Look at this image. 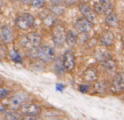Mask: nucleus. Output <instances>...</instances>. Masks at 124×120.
Segmentation results:
<instances>
[{
  "label": "nucleus",
  "mask_w": 124,
  "mask_h": 120,
  "mask_svg": "<svg viewBox=\"0 0 124 120\" xmlns=\"http://www.w3.org/2000/svg\"><path fill=\"white\" fill-rule=\"evenodd\" d=\"M29 100V95L25 91L17 92L14 95L8 97L7 101V107L8 110L18 111L23 104L27 103Z\"/></svg>",
  "instance_id": "1"
},
{
  "label": "nucleus",
  "mask_w": 124,
  "mask_h": 120,
  "mask_svg": "<svg viewBox=\"0 0 124 120\" xmlns=\"http://www.w3.org/2000/svg\"><path fill=\"white\" fill-rule=\"evenodd\" d=\"M35 23V18L31 13H25L23 14L19 15L15 20V25L17 28L23 30V31H27L30 28L32 27Z\"/></svg>",
  "instance_id": "2"
},
{
  "label": "nucleus",
  "mask_w": 124,
  "mask_h": 120,
  "mask_svg": "<svg viewBox=\"0 0 124 120\" xmlns=\"http://www.w3.org/2000/svg\"><path fill=\"white\" fill-rule=\"evenodd\" d=\"M51 36L55 45L63 46V44L65 42L66 30L61 24H54L51 30Z\"/></svg>",
  "instance_id": "3"
},
{
  "label": "nucleus",
  "mask_w": 124,
  "mask_h": 120,
  "mask_svg": "<svg viewBox=\"0 0 124 120\" xmlns=\"http://www.w3.org/2000/svg\"><path fill=\"white\" fill-rule=\"evenodd\" d=\"M19 113L23 116H35L38 117L41 114L42 109L41 106L37 104L33 103V102H29V103H25L20 107L18 109Z\"/></svg>",
  "instance_id": "4"
},
{
  "label": "nucleus",
  "mask_w": 124,
  "mask_h": 120,
  "mask_svg": "<svg viewBox=\"0 0 124 120\" xmlns=\"http://www.w3.org/2000/svg\"><path fill=\"white\" fill-rule=\"evenodd\" d=\"M37 57L45 63H50L55 60V55L53 48L49 46H43L37 51Z\"/></svg>",
  "instance_id": "5"
},
{
  "label": "nucleus",
  "mask_w": 124,
  "mask_h": 120,
  "mask_svg": "<svg viewBox=\"0 0 124 120\" xmlns=\"http://www.w3.org/2000/svg\"><path fill=\"white\" fill-rule=\"evenodd\" d=\"M109 88L113 93L117 95L123 93L124 90V74L123 71L118 72L114 75Z\"/></svg>",
  "instance_id": "6"
},
{
  "label": "nucleus",
  "mask_w": 124,
  "mask_h": 120,
  "mask_svg": "<svg viewBox=\"0 0 124 120\" xmlns=\"http://www.w3.org/2000/svg\"><path fill=\"white\" fill-rule=\"evenodd\" d=\"M63 67L68 72H72L75 70L76 65V61H75V54L70 50H68L63 55Z\"/></svg>",
  "instance_id": "7"
},
{
  "label": "nucleus",
  "mask_w": 124,
  "mask_h": 120,
  "mask_svg": "<svg viewBox=\"0 0 124 120\" xmlns=\"http://www.w3.org/2000/svg\"><path fill=\"white\" fill-rule=\"evenodd\" d=\"M42 37L37 32H29L25 37V46L30 48H38L41 44Z\"/></svg>",
  "instance_id": "8"
},
{
  "label": "nucleus",
  "mask_w": 124,
  "mask_h": 120,
  "mask_svg": "<svg viewBox=\"0 0 124 120\" xmlns=\"http://www.w3.org/2000/svg\"><path fill=\"white\" fill-rule=\"evenodd\" d=\"M74 27L79 33H88L93 27V23L89 22L85 17H80L74 24Z\"/></svg>",
  "instance_id": "9"
},
{
  "label": "nucleus",
  "mask_w": 124,
  "mask_h": 120,
  "mask_svg": "<svg viewBox=\"0 0 124 120\" xmlns=\"http://www.w3.org/2000/svg\"><path fill=\"white\" fill-rule=\"evenodd\" d=\"M0 39L5 44L11 43L14 40V31L9 25H4L0 29Z\"/></svg>",
  "instance_id": "10"
},
{
  "label": "nucleus",
  "mask_w": 124,
  "mask_h": 120,
  "mask_svg": "<svg viewBox=\"0 0 124 120\" xmlns=\"http://www.w3.org/2000/svg\"><path fill=\"white\" fill-rule=\"evenodd\" d=\"M112 7L111 0H99L94 5V11L99 14L108 15L112 13Z\"/></svg>",
  "instance_id": "11"
},
{
  "label": "nucleus",
  "mask_w": 124,
  "mask_h": 120,
  "mask_svg": "<svg viewBox=\"0 0 124 120\" xmlns=\"http://www.w3.org/2000/svg\"><path fill=\"white\" fill-rule=\"evenodd\" d=\"M98 78H99V72H98V70L94 67L87 68L82 74V79L87 83L97 81Z\"/></svg>",
  "instance_id": "12"
},
{
  "label": "nucleus",
  "mask_w": 124,
  "mask_h": 120,
  "mask_svg": "<svg viewBox=\"0 0 124 120\" xmlns=\"http://www.w3.org/2000/svg\"><path fill=\"white\" fill-rule=\"evenodd\" d=\"M79 9L80 13L83 14L84 17L93 23V21L95 19V13L91 9L90 6L87 3H80L79 5Z\"/></svg>",
  "instance_id": "13"
},
{
  "label": "nucleus",
  "mask_w": 124,
  "mask_h": 120,
  "mask_svg": "<svg viewBox=\"0 0 124 120\" xmlns=\"http://www.w3.org/2000/svg\"><path fill=\"white\" fill-rule=\"evenodd\" d=\"M115 37L114 34L111 31H107L104 33H103L100 39L101 43L105 47H110L114 43Z\"/></svg>",
  "instance_id": "14"
},
{
  "label": "nucleus",
  "mask_w": 124,
  "mask_h": 120,
  "mask_svg": "<svg viewBox=\"0 0 124 120\" xmlns=\"http://www.w3.org/2000/svg\"><path fill=\"white\" fill-rule=\"evenodd\" d=\"M106 24H107L108 27H119V19L118 17L117 16V14L114 13H112L110 14L107 15V17H106Z\"/></svg>",
  "instance_id": "15"
},
{
  "label": "nucleus",
  "mask_w": 124,
  "mask_h": 120,
  "mask_svg": "<svg viewBox=\"0 0 124 120\" xmlns=\"http://www.w3.org/2000/svg\"><path fill=\"white\" fill-rule=\"evenodd\" d=\"M109 83L106 80H100V81H95L94 84V89L97 93L103 94L108 91L109 89Z\"/></svg>",
  "instance_id": "16"
},
{
  "label": "nucleus",
  "mask_w": 124,
  "mask_h": 120,
  "mask_svg": "<svg viewBox=\"0 0 124 120\" xmlns=\"http://www.w3.org/2000/svg\"><path fill=\"white\" fill-rule=\"evenodd\" d=\"M103 66L108 72H109L110 74H113L117 70V63L112 58H108L103 61Z\"/></svg>",
  "instance_id": "17"
},
{
  "label": "nucleus",
  "mask_w": 124,
  "mask_h": 120,
  "mask_svg": "<svg viewBox=\"0 0 124 120\" xmlns=\"http://www.w3.org/2000/svg\"><path fill=\"white\" fill-rule=\"evenodd\" d=\"M22 117L23 116L19 112L14 110H7L3 114L4 120H20Z\"/></svg>",
  "instance_id": "18"
},
{
  "label": "nucleus",
  "mask_w": 124,
  "mask_h": 120,
  "mask_svg": "<svg viewBox=\"0 0 124 120\" xmlns=\"http://www.w3.org/2000/svg\"><path fill=\"white\" fill-rule=\"evenodd\" d=\"M77 35H75L72 31H69L66 32V37H65V41L69 44L70 46H73L76 43Z\"/></svg>",
  "instance_id": "19"
},
{
  "label": "nucleus",
  "mask_w": 124,
  "mask_h": 120,
  "mask_svg": "<svg viewBox=\"0 0 124 120\" xmlns=\"http://www.w3.org/2000/svg\"><path fill=\"white\" fill-rule=\"evenodd\" d=\"M10 92H11V90H10L8 88L3 87V86L0 87V99H3L8 97Z\"/></svg>",
  "instance_id": "20"
},
{
  "label": "nucleus",
  "mask_w": 124,
  "mask_h": 120,
  "mask_svg": "<svg viewBox=\"0 0 124 120\" xmlns=\"http://www.w3.org/2000/svg\"><path fill=\"white\" fill-rule=\"evenodd\" d=\"M45 3H46L45 0H32L31 4L32 5V7L34 8L39 9V8H43L44 6H45Z\"/></svg>",
  "instance_id": "21"
},
{
  "label": "nucleus",
  "mask_w": 124,
  "mask_h": 120,
  "mask_svg": "<svg viewBox=\"0 0 124 120\" xmlns=\"http://www.w3.org/2000/svg\"><path fill=\"white\" fill-rule=\"evenodd\" d=\"M20 120H37V117H35V116H23Z\"/></svg>",
  "instance_id": "22"
},
{
  "label": "nucleus",
  "mask_w": 124,
  "mask_h": 120,
  "mask_svg": "<svg viewBox=\"0 0 124 120\" xmlns=\"http://www.w3.org/2000/svg\"><path fill=\"white\" fill-rule=\"evenodd\" d=\"M52 1V3H54V5H59L61 4L62 2H64L65 0H51Z\"/></svg>",
  "instance_id": "23"
},
{
  "label": "nucleus",
  "mask_w": 124,
  "mask_h": 120,
  "mask_svg": "<svg viewBox=\"0 0 124 120\" xmlns=\"http://www.w3.org/2000/svg\"><path fill=\"white\" fill-rule=\"evenodd\" d=\"M20 1H21L23 3H24V4H31L32 0H20Z\"/></svg>",
  "instance_id": "24"
},
{
  "label": "nucleus",
  "mask_w": 124,
  "mask_h": 120,
  "mask_svg": "<svg viewBox=\"0 0 124 120\" xmlns=\"http://www.w3.org/2000/svg\"><path fill=\"white\" fill-rule=\"evenodd\" d=\"M44 120H62L61 119H59V118H54V117H49V118H46V119H45Z\"/></svg>",
  "instance_id": "25"
},
{
  "label": "nucleus",
  "mask_w": 124,
  "mask_h": 120,
  "mask_svg": "<svg viewBox=\"0 0 124 120\" xmlns=\"http://www.w3.org/2000/svg\"><path fill=\"white\" fill-rule=\"evenodd\" d=\"M3 6V0H0V8Z\"/></svg>",
  "instance_id": "26"
},
{
  "label": "nucleus",
  "mask_w": 124,
  "mask_h": 120,
  "mask_svg": "<svg viewBox=\"0 0 124 120\" xmlns=\"http://www.w3.org/2000/svg\"><path fill=\"white\" fill-rule=\"evenodd\" d=\"M1 86H2V81L0 80V87H1Z\"/></svg>",
  "instance_id": "27"
}]
</instances>
